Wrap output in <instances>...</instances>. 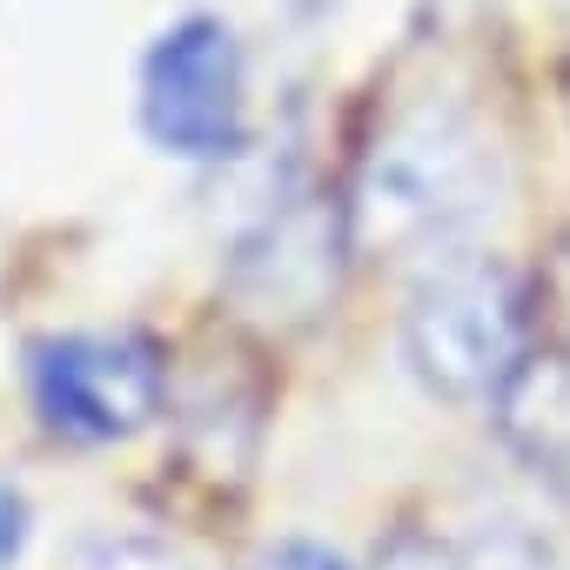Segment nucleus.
<instances>
[{"label":"nucleus","instance_id":"nucleus-7","mask_svg":"<svg viewBox=\"0 0 570 570\" xmlns=\"http://www.w3.org/2000/svg\"><path fill=\"white\" fill-rule=\"evenodd\" d=\"M248 570H350L330 543H309V537H282V543H268Z\"/></svg>","mask_w":570,"mask_h":570},{"label":"nucleus","instance_id":"nucleus-8","mask_svg":"<svg viewBox=\"0 0 570 570\" xmlns=\"http://www.w3.org/2000/svg\"><path fill=\"white\" fill-rule=\"evenodd\" d=\"M376 570H463V563H456V550L436 543V537H396V543L376 557Z\"/></svg>","mask_w":570,"mask_h":570},{"label":"nucleus","instance_id":"nucleus-1","mask_svg":"<svg viewBox=\"0 0 570 570\" xmlns=\"http://www.w3.org/2000/svg\"><path fill=\"white\" fill-rule=\"evenodd\" d=\"M497 208V155L476 121L456 108L403 115L363 161L350 202V248H443L490 222Z\"/></svg>","mask_w":570,"mask_h":570},{"label":"nucleus","instance_id":"nucleus-5","mask_svg":"<svg viewBox=\"0 0 570 570\" xmlns=\"http://www.w3.org/2000/svg\"><path fill=\"white\" fill-rule=\"evenodd\" d=\"M343 242L350 228L336 222V208H323V195H289L235 242L228 289L262 323H309L336 296Z\"/></svg>","mask_w":570,"mask_h":570},{"label":"nucleus","instance_id":"nucleus-10","mask_svg":"<svg viewBox=\"0 0 570 570\" xmlns=\"http://www.w3.org/2000/svg\"><path fill=\"white\" fill-rule=\"evenodd\" d=\"M336 8V0H289V14H303V21H323Z\"/></svg>","mask_w":570,"mask_h":570},{"label":"nucleus","instance_id":"nucleus-2","mask_svg":"<svg viewBox=\"0 0 570 570\" xmlns=\"http://www.w3.org/2000/svg\"><path fill=\"white\" fill-rule=\"evenodd\" d=\"M523 343V289L490 255H450L403 316V356L416 383L443 403L497 396V383L517 370Z\"/></svg>","mask_w":570,"mask_h":570},{"label":"nucleus","instance_id":"nucleus-4","mask_svg":"<svg viewBox=\"0 0 570 570\" xmlns=\"http://www.w3.org/2000/svg\"><path fill=\"white\" fill-rule=\"evenodd\" d=\"M28 396L68 443H121L161 410V356L141 336H41Z\"/></svg>","mask_w":570,"mask_h":570},{"label":"nucleus","instance_id":"nucleus-3","mask_svg":"<svg viewBox=\"0 0 570 570\" xmlns=\"http://www.w3.org/2000/svg\"><path fill=\"white\" fill-rule=\"evenodd\" d=\"M248 61L228 21L188 14L141 61V128L155 148L188 161H222L242 141Z\"/></svg>","mask_w":570,"mask_h":570},{"label":"nucleus","instance_id":"nucleus-6","mask_svg":"<svg viewBox=\"0 0 570 570\" xmlns=\"http://www.w3.org/2000/svg\"><path fill=\"white\" fill-rule=\"evenodd\" d=\"M503 443L550 483H570V356H517L497 383Z\"/></svg>","mask_w":570,"mask_h":570},{"label":"nucleus","instance_id":"nucleus-9","mask_svg":"<svg viewBox=\"0 0 570 570\" xmlns=\"http://www.w3.org/2000/svg\"><path fill=\"white\" fill-rule=\"evenodd\" d=\"M28 543V497L14 483H0V570H8Z\"/></svg>","mask_w":570,"mask_h":570}]
</instances>
